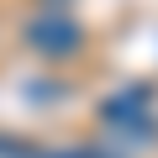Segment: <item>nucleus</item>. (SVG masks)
<instances>
[{"mask_svg": "<svg viewBox=\"0 0 158 158\" xmlns=\"http://www.w3.org/2000/svg\"><path fill=\"white\" fill-rule=\"evenodd\" d=\"M100 116H106L111 127H121L127 137H153V132H158V121H153V111H148V90H142V85L116 90V95L100 106Z\"/></svg>", "mask_w": 158, "mask_h": 158, "instance_id": "obj_2", "label": "nucleus"}, {"mask_svg": "<svg viewBox=\"0 0 158 158\" xmlns=\"http://www.w3.org/2000/svg\"><path fill=\"white\" fill-rule=\"evenodd\" d=\"M27 42L42 58H74L79 48H85V27H79L74 16H63V11H42V16L27 21Z\"/></svg>", "mask_w": 158, "mask_h": 158, "instance_id": "obj_1", "label": "nucleus"}, {"mask_svg": "<svg viewBox=\"0 0 158 158\" xmlns=\"http://www.w3.org/2000/svg\"><path fill=\"white\" fill-rule=\"evenodd\" d=\"M11 158H100V153H11Z\"/></svg>", "mask_w": 158, "mask_h": 158, "instance_id": "obj_3", "label": "nucleus"}]
</instances>
